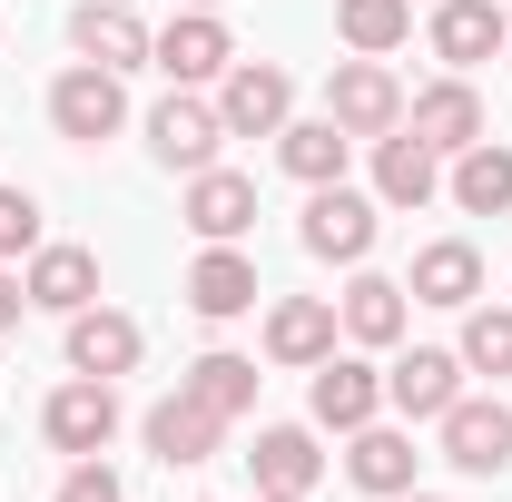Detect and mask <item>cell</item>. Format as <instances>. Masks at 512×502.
<instances>
[{
	"mask_svg": "<svg viewBox=\"0 0 512 502\" xmlns=\"http://www.w3.org/2000/svg\"><path fill=\"white\" fill-rule=\"evenodd\" d=\"M375 227H384V197H355L345 178L335 188H306V217H296L306 256H325V266H365L375 256Z\"/></svg>",
	"mask_w": 512,
	"mask_h": 502,
	"instance_id": "obj_1",
	"label": "cell"
},
{
	"mask_svg": "<svg viewBox=\"0 0 512 502\" xmlns=\"http://www.w3.org/2000/svg\"><path fill=\"white\" fill-rule=\"evenodd\" d=\"M217 148H227V119H217V99H197V89H168V99L148 109V158H158L168 178H197V168H217Z\"/></svg>",
	"mask_w": 512,
	"mask_h": 502,
	"instance_id": "obj_2",
	"label": "cell"
},
{
	"mask_svg": "<svg viewBox=\"0 0 512 502\" xmlns=\"http://www.w3.org/2000/svg\"><path fill=\"white\" fill-rule=\"evenodd\" d=\"M325 119L375 148V138L404 128V79H394L384 60H335V79H325Z\"/></svg>",
	"mask_w": 512,
	"mask_h": 502,
	"instance_id": "obj_3",
	"label": "cell"
},
{
	"mask_svg": "<svg viewBox=\"0 0 512 502\" xmlns=\"http://www.w3.org/2000/svg\"><path fill=\"white\" fill-rule=\"evenodd\" d=\"M50 128H60L69 148H99V138H119L128 128V89H119V69H99V60H79L50 79Z\"/></svg>",
	"mask_w": 512,
	"mask_h": 502,
	"instance_id": "obj_4",
	"label": "cell"
},
{
	"mask_svg": "<svg viewBox=\"0 0 512 502\" xmlns=\"http://www.w3.org/2000/svg\"><path fill=\"white\" fill-rule=\"evenodd\" d=\"M434 434H444V463H453V473H483V483L512 473V404H493V394H453Z\"/></svg>",
	"mask_w": 512,
	"mask_h": 502,
	"instance_id": "obj_5",
	"label": "cell"
},
{
	"mask_svg": "<svg viewBox=\"0 0 512 502\" xmlns=\"http://www.w3.org/2000/svg\"><path fill=\"white\" fill-rule=\"evenodd\" d=\"M40 434L60 443L69 463H79V453H109V434H119V384L109 375H69L60 394L40 404Z\"/></svg>",
	"mask_w": 512,
	"mask_h": 502,
	"instance_id": "obj_6",
	"label": "cell"
},
{
	"mask_svg": "<svg viewBox=\"0 0 512 502\" xmlns=\"http://www.w3.org/2000/svg\"><path fill=\"white\" fill-rule=\"evenodd\" d=\"M217 119H227V138H276V128L296 119V79L276 60H237L217 79Z\"/></svg>",
	"mask_w": 512,
	"mask_h": 502,
	"instance_id": "obj_7",
	"label": "cell"
},
{
	"mask_svg": "<svg viewBox=\"0 0 512 502\" xmlns=\"http://www.w3.org/2000/svg\"><path fill=\"white\" fill-rule=\"evenodd\" d=\"M148 69H168L178 89H207V79H227V69H237V40H227V20H217V10H178V20L158 30Z\"/></svg>",
	"mask_w": 512,
	"mask_h": 502,
	"instance_id": "obj_8",
	"label": "cell"
},
{
	"mask_svg": "<svg viewBox=\"0 0 512 502\" xmlns=\"http://www.w3.org/2000/svg\"><path fill=\"white\" fill-rule=\"evenodd\" d=\"M306 414H316V434H355V424L384 414V375L365 355H325L316 375H306Z\"/></svg>",
	"mask_w": 512,
	"mask_h": 502,
	"instance_id": "obj_9",
	"label": "cell"
},
{
	"mask_svg": "<svg viewBox=\"0 0 512 502\" xmlns=\"http://www.w3.org/2000/svg\"><path fill=\"white\" fill-rule=\"evenodd\" d=\"M69 50L99 69H148V50H158V30L138 20V0H79V20H69Z\"/></svg>",
	"mask_w": 512,
	"mask_h": 502,
	"instance_id": "obj_10",
	"label": "cell"
},
{
	"mask_svg": "<svg viewBox=\"0 0 512 502\" xmlns=\"http://www.w3.org/2000/svg\"><path fill=\"white\" fill-rule=\"evenodd\" d=\"M335 335H345L335 296H276V306H266V365H296V375H316L325 355H335Z\"/></svg>",
	"mask_w": 512,
	"mask_h": 502,
	"instance_id": "obj_11",
	"label": "cell"
},
{
	"mask_svg": "<svg viewBox=\"0 0 512 502\" xmlns=\"http://www.w3.org/2000/svg\"><path fill=\"white\" fill-rule=\"evenodd\" d=\"M404 128H414L434 158H463L473 138H493V128H483V99H473V79H463V69L434 79V89H414V99H404Z\"/></svg>",
	"mask_w": 512,
	"mask_h": 502,
	"instance_id": "obj_12",
	"label": "cell"
},
{
	"mask_svg": "<svg viewBox=\"0 0 512 502\" xmlns=\"http://www.w3.org/2000/svg\"><path fill=\"white\" fill-rule=\"evenodd\" d=\"M178 217H188L197 247H237L256 227V178H237V168H197L188 197H178Z\"/></svg>",
	"mask_w": 512,
	"mask_h": 502,
	"instance_id": "obj_13",
	"label": "cell"
},
{
	"mask_svg": "<svg viewBox=\"0 0 512 502\" xmlns=\"http://www.w3.org/2000/svg\"><path fill=\"white\" fill-rule=\"evenodd\" d=\"M453 394H463V355H453V345H414V355H394V375H384V404H394L404 424H444Z\"/></svg>",
	"mask_w": 512,
	"mask_h": 502,
	"instance_id": "obj_14",
	"label": "cell"
},
{
	"mask_svg": "<svg viewBox=\"0 0 512 502\" xmlns=\"http://www.w3.org/2000/svg\"><path fill=\"white\" fill-rule=\"evenodd\" d=\"M424 40H434L444 69H483L493 50H512V20H503V0H434Z\"/></svg>",
	"mask_w": 512,
	"mask_h": 502,
	"instance_id": "obj_15",
	"label": "cell"
},
{
	"mask_svg": "<svg viewBox=\"0 0 512 502\" xmlns=\"http://www.w3.org/2000/svg\"><path fill=\"white\" fill-rule=\"evenodd\" d=\"M138 355H148L138 315H119V306H79V315H69V375H109V384H119Z\"/></svg>",
	"mask_w": 512,
	"mask_h": 502,
	"instance_id": "obj_16",
	"label": "cell"
},
{
	"mask_svg": "<svg viewBox=\"0 0 512 502\" xmlns=\"http://www.w3.org/2000/svg\"><path fill=\"white\" fill-rule=\"evenodd\" d=\"M148 453L178 473V463H217V443H227V414H207L197 394H168V404H148Z\"/></svg>",
	"mask_w": 512,
	"mask_h": 502,
	"instance_id": "obj_17",
	"label": "cell"
},
{
	"mask_svg": "<svg viewBox=\"0 0 512 502\" xmlns=\"http://www.w3.org/2000/svg\"><path fill=\"white\" fill-rule=\"evenodd\" d=\"M375 197L384 207H434V197H444V158H434L414 128L375 138Z\"/></svg>",
	"mask_w": 512,
	"mask_h": 502,
	"instance_id": "obj_18",
	"label": "cell"
},
{
	"mask_svg": "<svg viewBox=\"0 0 512 502\" xmlns=\"http://www.w3.org/2000/svg\"><path fill=\"white\" fill-rule=\"evenodd\" d=\"M404 296H414V306H473V296H483V256L463 247V237H434V247H414V276H404Z\"/></svg>",
	"mask_w": 512,
	"mask_h": 502,
	"instance_id": "obj_19",
	"label": "cell"
},
{
	"mask_svg": "<svg viewBox=\"0 0 512 502\" xmlns=\"http://www.w3.org/2000/svg\"><path fill=\"white\" fill-rule=\"evenodd\" d=\"M256 296H266V286H256V256L247 247H207L188 266V306L207 315V325H227V315H247Z\"/></svg>",
	"mask_w": 512,
	"mask_h": 502,
	"instance_id": "obj_20",
	"label": "cell"
},
{
	"mask_svg": "<svg viewBox=\"0 0 512 502\" xmlns=\"http://www.w3.org/2000/svg\"><path fill=\"white\" fill-rule=\"evenodd\" d=\"M345 158H355V138H345L335 119H286V128H276V168H286L296 188H335Z\"/></svg>",
	"mask_w": 512,
	"mask_h": 502,
	"instance_id": "obj_21",
	"label": "cell"
},
{
	"mask_svg": "<svg viewBox=\"0 0 512 502\" xmlns=\"http://www.w3.org/2000/svg\"><path fill=\"white\" fill-rule=\"evenodd\" d=\"M335 315H345V345H404V286L394 276H375V266H355V286L335 296Z\"/></svg>",
	"mask_w": 512,
	"mask_h": 502,
	"instance_id": "obj_22",
	"label": "cell"
},
{
	"mask_svg": "<svg viewBox=\"0 0 512 502\" xmlns=\"http://www.w3.org/2000/svg\"><path fill=\"white\" fill-rule=\"evenodd\" d=\"M30 306H50V315H79V306H99V256L89 247H30Z\"/></svg>",
	"mask_w": 512,
	"mask_h": 502,
	"instance_id": "obj_23",
	"label": "cell"
},
{
	"mask_svg": "<svg viewBox=\"0 0 512 502\" xmlns=\"http://www.w3.org/2000/svg\"><path fill=\"white\" fill-rule=\"evenodd\" d=\"M414 434H394V424H355V443H345V473L365 483L375 502H394V493H414Z\"/></svg>",
	"mask_w": 512,
	"mask_h": 502,
	"instance_id": "obj_24",
	"label": "cell"
},
{
	"mask_svg": "<svg viewBox=\"0 0 512 502\" xmlns=\"http://www.w3.org/2000/svg\"><path fill=\"white\" fill-rule=\"evenodd\" d=\"M247 473H256V493H316V473H325V453L306 424H266L247 453Z\"/></svg>",
	"mask_w": 512,
	"mask_h": 502,
	"instance_id": "obj_25",
	"label": "cell"
},
{
	"mask_svg": "<svg viewBox=\"0 0 512 502\" xmlns=\"http://www.w3.org/2000/svg\"><path fill=\"white\" fill-rule=\"evenodd\" d=\"M444 197L463 207V217H503V207H512V148H503V138H473V148L453 158Z\"/></svg>",
	"mask_w": 512,
	"mask_h": 502,
	"instance_id": "obj_26",
	"label": "cell"
},
{
	"mask_svg": "<svg viewBox=\"0 0 512 502\" xmlns=\"http://www.w3.org/2000/svg\"><path fill=\"white\" fill-rule=\"evenodd\" d=\"M335 30L355 60H394L414 40V0H335Z\"/></svg>",
	"mask_w": 512,
	"mask_h": 502,
	"instance_id": "obj_27",
	"label": "cell"
},
{
	"mask_svg": "<svg viewBox=\"0 0 512 502\" xmlns=\"http://www.w3.org/2000/svg\"><path fill=\"white\" fill-rule=\"evenodd\" d=\"M256 355H227V345H217V355H197L188 375H178V394H197V404H207V414H227V424H237V414H247L256 404Z\"/></svg>",
	"mask_w": 512,
	"mask_h": 502,
	"instance_id": "obj_28",
	"label": "cell"
},
{
	"mask_svg": "<svg viewBox=\"0 0 512 502\" xmlns=\"http://www.w3.org/2000/svg\"><path fill=\"white\" fill-rule=\"evenodd\" d=\"M463 375H512V306H463Z\"/></svg>",
	"mask_w": 512,
	"mask_h": 502,
	"instance_id": "obj_29",
	"label": "cell"
},
{
	"mask_svg": "<svg viewBox=\"0 0 512 502\" xmlns=\"http://www.w3.org/2000/svg\"><path fill=\"white\" fill-rule=\"evenodd\" d=\"M30 247H40V197H30V188H0V266L30 256Z\"/></svg>",
	"mask_w": 512,
	"mask_h": 502,
	"instance_id": "obj_30",
	"label": "cell"
},
{
	"mask_svg": "<svg viewBox=\"0 0 512 502\" xmlns=\"http://www.w3.org/2000/svg\"><path fill=\"white\" fill-rule=\"evenodd\" d=\"M60 502H128V493H119V473H109L99 453H79V463L60 473Z\"/></svg>",
	"mask_w": 512,
	"mask_h": 502,
	"instance_id": "obj_31",
	"label": "cell"
},
{
	"mask_svg": "<svg viewBox=\"0 0 512 502\" xmlns=\"http://www.w3.org/2000/svg\"><path fill=\"white\" fill-rule=\"evenodd\" d=\"M20 315H30V286H20V276H10V266H0V335H10V325H20Z\"/></svg>",
	"mask_w": 512,
	"mask_h": 502,
	"instance_id": "obj_32",
	"label": "cell"
},
{
	"mask_svg": "<svg viewBox=\"0 0 512 502\" xmlns=\"http://www.w3.org/2000/svg\"><path fill=\"white\" fill-rule=\"evenodd\" d=\"M394 502H444V493H394Z\"/></svg>",
	"mask_w": 512,
	"mask_h": 502,
	"instance_id": "obj_33",
	"label": "cell"
},
{
	"mask_svg": "<svg viewBox=\"0 0 512 502\" xmlns=\"http://www.w3.org/2000/svg\"><path fill=\"white\" fill-rule=\"evenodd\" d=\"M256 502H306V493H256Z\"/></svg>",
	"mask_w": 512,
	"mask_h": 502,
	"instance_id": "obj_34",
	"label": "cell"
},
{
	"mask_svg": "<svg viewBox=\"0 0 512 502\" xmlns=\"http://www.w3.org/2000/svg\"><path fill=\"white\" fill-rule=\"evenodd\" d=\"M188 10H227V0H188Z\"/></svg>",
	"mask_w": 512,
	"mask_h": 502,
	"instance_id": "obj_35",
	"label": "cell"
}]
</instances>
